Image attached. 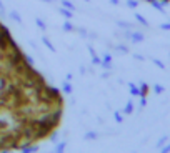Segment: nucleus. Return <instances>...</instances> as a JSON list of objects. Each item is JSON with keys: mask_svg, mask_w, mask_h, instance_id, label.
Returning <instances> with one entry per match:
<instances>
[{"mask_svg": "<svg viewBox=\"0 0 170 153\" xmlns=\"http://www.w3.org/2000/svg\"><path fill=\"white\" fill-rule=\"evenodd\" d=\"M98 136V133L97 132H87L85 135H83V138L87 140V142H90V140H95Z\"/></svg>", "mask_w": 170, "mask_h": 153, "instance_id": "dca6fc26", "label": "nucleus"}, {"mask_svg": "<svg viewBox=\"0 0 170 153\" xmlns=\"http://www.w3.org/2000/svg\"><path fill=\"white\" fill-rule=\"evenodd\" d=\"M79 33L82 37H88V33H87V30H85V29H79Z\"/></svg>", "mask_w": 170, "mask_h": 153, "instance_id": "72a5a7b5", "label": "nucleus"}, {"mask_svg": "<svg viewBox=\"0 0 170 153\" xmlns=\"http://www.w3.org/2000/svg\"><path fill=\"white\" fill-rule=\"evenodd\" d=\"M127 7L128 8H137L138 7V0H127Z\"/></svg>", "mask_w": 170, "mask_h": 153, "instance_id": "393cba45", "label": "nucleus"}, {"mask_svg": "<svg viewBox=\"0 0 170 153\" xmlns=\"http://www.w3.org/2000/svg\"><path fill=\"white\" fill-rule=\"evenodd\" d=\"M115 50H117V52H120V54H128V52H130V50H128V47H125L123 43L115 45Z\"/></svg>", "mask_w": 170, "mask_h": 153, "instance_id": "2eb2a0df", "label": "nucleus"}, {"mask_svg": "<svg viewBox=\"0 0 170 153\" xmlns=\"http://www.w3.org/2000/svg\"><path fill=\"white\" fill-rule=\"evenodd\" d=\"M42 42L45 43V47H47V48L50 50V52H55V47H54V43L50 42V38H48V37H45V35H44V37H42Z\"/></svg>", "mask_w": 170, "mask_h": 153, "instance_id": "9b49d317", "label": "nucleus"}, {"mask_svg": "<svg viewBox=\"0 0 170 153\" xmlns=\"http://www.w3.org/2000/svg\"><path fill=\"white\" fill-rule=\"evenodd\" d=\"M62 29L65 30V32H73L75 30V27H73L70 22H63V25H62Z\"/></svg>", "mask_w": 170, "mask_h": 153, "instance_id": "6ab92c4d", "label": "nucleus"}, {"mask_svg": "<svg viewBox=\"0 0 170 153\" xmlns=\"http://www.w3.org/2000/svg\"><path fill=\"white\" fill-rule=\"evenodd\" d=\"M8 17H10V18H12V20H15V22H17V23H18V25H22V23H23V20H22V17H20V14H18V12H17V10H12V12H10V14H8Z\"/></svg>", "mask_w": 170, "mask_h": 153, "instance_id": "0eeeda50", "label": "nucleus"}, {"mask_svg": "<svg viewBox=\"0 0 170 153\" xmlns=\"http://www.w3.org/2000/svg\"><path fill=\"white\" fill-rule=\"evenodd\" d=\"M12 128H14V120H12L10 115H7V113L0 115V133L10 132Z\"/></svg>", "mask_w": 170, "mask_h": 153, "instance_id": "f257e3e1", "label": "nucleus"}, {"mask_svg": "<svg viewBox=\"0 0 170 153\" xmlns=\"http://www.w3.org/2000/svg\"><path fill=\"white\" fill-rule=\"evenodd\" d=\"M7 85H8V80L5 78L4 75H0V96H4L5 90H7Z\"/></svg>", "mask_w": 170, "mask_h": 153, "instance_id": "423d86ee", "label": "nucleus"}, {"mask_svg": "<svg viewBox=\"0 0 170 153\" xmlns=\"http://www.w3.org/2000/svg\"><path fill=\"white\" fill-rule=\"evenodd\" d=\"M20 148H22L25 153H30V151H35L37 146H35V145H32V146H30V145H25V146H20Z\"/></svg>", "mask_w": 170, "mask_h": 153, "instance_id": "a878e982", "label": "nucleus"}, {"mask_svg": "<svg viewBox=\"0 0 170 153\" xmlns=\"http://www.w3.org/2000/svg\"><path fill=\"white\" fill-rule=\"evenodd\" d=\"M160 151H162V153H168L170 151V143H165V145L160 148Z\"/></svg>", "mask_w": 170, "mask_h": 153, "instance_id": "c85d7f7f", "label": "nucleus"}, {"mask_svg": "<svg viewBox=\"0 0 170 153\" xmlns=\"http://www.w3.org/2000/svg\"><path fill=\"white\" fill-rule=\"evenodd\" d=\"M160 2H162V5H167L170 2V0H160Z\"/></svg>", "mask_w": 170, "mask_h": 153, "instance_id": "4c0bfd02", "label": "nucleus"}, {"mask_svg": "<svg viewBox=\"0 0 170 153\" xmlns=\"http://www.w3.org/2000/svg\"><path fill=\"white\" fill-rule=\"evenodd\" d=\"M65 148H67V142H60V143H57V146H55V151L62 153Z\"/></svg>", "mask_w": 170, "mask_h": 153, "instance_id": "4be33fe9", "label": "nucleus"}, {"mask_svg": "<svg viewBox=\"0 0 170 153\" xmlns=\"http://www.w3.org/2000/svg\"><path fill=\"white\" fill-rule=\"evenodd\" d=\"M167 142H168V136H167V135H163L162 138H159V142H157V148H162V146L165 145Z\"/></svg>", "mask_w": 170, "mask_h": 153, "instance_id": "5701e85b", "label": "nucleus"}, {"mask_svg": "<svg viewBox=\"0 0 170 153\" xmlns=\"http://www.w3.org/2000/svg\"><path fill=\"white\" fill-rule=\"evenodd\" d=\"M50 142H52V143H58V133H57V132L50 133Z\"/></svg>", "mask_w": 170, "mask_h": 153, "instance_id": "cd10ccee", "label": "nucleus"}, {"mask_svg": "<svg viewBox=\"0 0 170 153\" xmlns=\"http://www.w3.org/2000/svg\"><path fill=\"white\" fill-rule=\"evenodd\" d=\"M40 2H45V4H48V2H50V0H40Z\"/></svg>", "mask_w": 170, "mask_h": 153, "instance_id": "58836bf2", "label": "nucleus"}, {"mask_svg": "<svg viewBox=\"0 0 170 153\" xmlns=\"http://www.w3.org/2000/svg\"><path fill=\"white\" fill-rule=\"evenodd\" d=\"M63 92H65L67 95H70V93H72V83L67 82V80L63 82Z\"/></svg>", "mask_w": 170, "mask_h": 153, "instance_id": "412c9836", "label": "nucleus"}, {"mask_svg": "<svg viewBox=\"0 0 170 153\" xmlns=\"http://www.w3.org/2000/svg\"><path fill=\"white\" fill-rule=\"evenodd\" d=\"M110 2H112L113 5H120V0H110Z\"/></svg>", "mask_w": 170, "mask_h": 153, "instance_id": "c9c22d12", "label": "nucleus"}, {"mask_svg": "<svg viewBox=\"0 0 170 153\" xmlns=\"http://www.w3.org/2000/svg\"><path fill=\"white\" fill-rule=\"evenodd\" d=\"M35 23H37V27H39L42 32H45V30H47V23H45L42 18H35Z\"/></svg>", "mask_w": 170, "mask_h": 153, "instance_id": "4468645a", "label": "nucleus"}, {"mask_svg": "<svg viewBox=\"0 0 170 153\" xmlns=\"http://www.w3.org/2000/svg\"><path fill=\"white\" fill-rule=\"evenodd\" d=\"M168 55H170V54H168Z\"/></svg>", "mask_w": 170, "mask_h": 153, "instance_id": "79ce46f5", "label": "nucleus"}, {"mask_svg": "<svg viewBox=\"0 0 170 153\" xmlns=\"http://www.w3.org/2000/svg\"><path fill=\"white\" fill-rule=\"evenodd\" d=\"M153 92H155L157 95H160V93H163V92H165V87H163V85H160V83H155V85H153Z\"/></svg>", "mask_w": 170, "mask_h": 153, "instance_id": "aec40b11", "label": "nucleus"}, {"mask_svg": "<svg viewBox=\"0 0 170 153\" xmlns=\"http://www.w3.org/2000/svg\"><path fill=\"white\" fill-rule=\"evenodd\" d=\"M80 73H82V75L85 73V67H83V65H80Z\"/></svg>", "mask_w": 170, "mask_h": 153, "instance_id": "e433bc0d", "label": "nucleus"}, {"mask_svg": "<svg viewBox=\"0 0 170 153\" xmlns=\"http://www.w3.org/2000/svg\"><path fill=\"white\" fill-rule=\"evenodd\" d=\"M60 4L63 5L65 8H70L72 12H75V5H73L72 2H69V0H60Z\"/></svg>", "mask_w": 170, "mask_h": 153, "instance_id": "f3484780", "label": "nucleus"}, {"mask_svg": "<svg viewBox=\"0 0 170 153\" xmlns=\"http://www.w3.org/2000/svg\"><path fill=\"white\" fill-rule=\"evenodd\" d=\"M113 120H115L117 123H122V121H123V117L119 113V112H113Z\"/></svg>", "mask_w": 170, "mask_h": 153, "instance_id": "bb28decb", "label": "nucleus"}, {"mask_svg": "<svg viewBox=\"0 0 170 153\" xmlns=\"http://www.w3.org/2000/svg\"><path fill=\"white\" fill-rule=\"evenodd\" d=\"M102 67L107 68V70L112 68V55H110V54H105L104 57H102Z\"/></svg>", "mask_w": 170, "mask_h": 153, "instance_id": "20e7f679", "label": "nucleus"}, {"mask_svg": "<svg viewBox=\"0 0 170 153\" xmlns=\"http://www.w3.org/2000/svg\"><path fill=\"white\" fill-rule=\"evenodd\" d=\"M128 90H130V93L134 96H140V87L134 85V83H128Z\"/></svg>", "mask_w": 170, "mask_h": 153, "instance_id": "9d476101", "label": "nucleus"}, {"mask_svg": "<svg viewBox=\"0 0 170 153\" xmlns=\"http://www.w3.org/2000/svg\"><path fill=\"white\" fill-rule=\"evenodd\" d=\"M148 90H150V87H148L145 82H142V83H140V96H147Z\"/></svg>", "mask_w": 170, "mask_h": 153, "instance_id": "ddd939ff", "label": "nucleus"}, {"mask_svg": "<svg viewBox=\"0 0 170 153\" xmlns=\"http://www.w3.org/2000/svg\"><path fill=\"white\" fill-rule=\"evenodd\" d=\"M23 60H25L29 65H33V58L30 57V55H23Z\"/></svg>", "mask_w": 170, "mask_h": 153, "instance_id": "c756f323", "label": "nucleus"}, {"mask_svg": "<svg viewBox=\"0 0 170 153\" xmlns=\"http://www.w3.org/2000/svg\"><path fill=\"white\" fill-rule=\"evenodd\" d=\"M88 52H90V55H92V63L94 65H102V58H98V55H97V52L94 50V47L88 45Z\"/></svg>", "mask_w": 170, "mask_h": 153, "instance_id": "39448f33", "label": "nucleus"}, {"mask_svg": "<svg viewBox=\"0 0 170 153\" xmlns=\"http://www.w3.org/2000/svg\"><path fill=\"white\" fill-rule=\"evenodd\" d=\"M134 58H135V60H138V62H144L145 60V57H144V55H140V54H134Z\"/></svg>", "mask_w": 170, "mask_h": 153, "instance_id": "7c9ffc66", "label": "nucleus"}, {"mask_svg": "<svg viewBox=\"0 0 170 153\" xmlns=\"http://www.w3.org/2000/svg\"><path fill=\"white\" fill-rule=\"evenodd\" d=\"M58 12H60V15H63V17H65V18H72V17H73V12L70 10V8L60 7V8H58Z\"/></svg>", "mask_w": 170, "mask_h": 153, "instance_id": "1a4fd4ad", "label": "nucleus"}, {"mask_svg": "<svg viewBox=\"0 0 170 153\" xmlns=\"http://www.w3.org/2000/svg\"><path fill=\"white\" fill-rule=\"evenodd\" d=\"M122 112L125 115H132V113H134V102H132V100H128V102H127V105H125V108H123Z\"/></svg>", "mask_w": 170, "mask_h": 153, "instance_id": "6e6552de", "label": "nucleus"}, {"mask_svg": "<svg viewBox=\"0 0 170 153\" xmlns=\"http://www.w3.org/2000/svg\"><path fill=\"white\" fill-rule=\"evenodd\" d=\"M50 2H55V0H50Z\"/></svg>", "mask_w": 170, "mask_h": 153, "instance_id": "a19ab883", "label": "nucleus"}, {"mask_svg": "<svg viewBox=\"0 0 170 153\" xmlns=\"http://www.w3.org/2000/svg\"><path fill=\"white\" fill-rule=\"evenodd\" d=\"M130 40L134 43H142L145 40V35L142 32H130Z\"/></svg>", "mask_w": 170, "mask_h": 153, "instance_id": "7ed1b4c3", "label": "nucleus"}, {"mask_svg": "<svg viewBox=\"0 0 170 153\" xmlns=\"http://www.w3.org/2000/svg\"><path fill=\"white\" fill-rule=\"evenodd\" d=\"M135 18H137V22H138L140 25H144V27H148V25H150V23L147 22V18H145L142 14H135Z\"/></svg>", "mask_w": 170, "mask_h": 153, "instance_id": "f8f14e48", "label": "nucleus"}, {"mask_svg": "<svg viewBox=\"0 0 170 153\" xmlns=\"http://www.w3.org/2000/svg\"><path fill=\"white\" fill-rule=\"evenodd\" d=\"M150 60H152V63H153V65H157V67H159L160 70H165V63H163L162 60H159V58H150Z\"/></svg>", "mask_w": 170, "mask_h": 153, "instance_id": "a211bd4d", "label": "nucleus"}, {"mask_svg": "<svg viewBox=\"0 0 170 153\" xmlns=\"http://www.w3.org/2000/svg\"><path fill=\"white\" fill-rule=\"evenodd\" d=\"M117 25L119 27H122V29H134V23H128V22H117Z\"/></svg>", "mask_w": 170, "mask_h": 153, "instance_id": "b1692460", "label": "nucleus"}, {"mask_svg": "<svg viewBox=\"0 0 170 153\" xmlns=\"http://www.w3.org/2000/svg\"><path fill=\"white\" fill-rule=\"evenodd\" d=\"M145 105H147V98H145V96H140V107L144 108Z\"/></svg>", "mask_w": 170, "mask_h": 153, "instance_id": "2f4dec72", "label": "nucleus"}, {"mask_svg": "<svg viewBox=\"0 0 170 153\" xmlns=\"http://www.w3.org/2000/svg\"><path fill=\"white\" fill-rule=\"evenodd\" d=\"M145 2H148V4L152 5V7L155 8L157 12H160V14H165V7L162 5V2H160V0H145Z\"/></svg>", "mask_w": 170, "mask_h": 153, "instance_id": "f03ea898", "label": "nucleus"}, {"mask_svg": "<svg viewBox=\"0 0 170 153\" xmlns=\"http://www.w3.org/2000/svg\"><path fill=\"white\" fill-rule=\"evenodd\" d=\"M2 103H4V100H0V107H2Z\"/></svg>", "mask_w": 170, "mask_h": 153, "instance_id": "ea45409f", "label": "nucleus"}, {"mask_svg": "<svg viewBox=\"0 0 170 153\" xmlns=\"http://www.w3.org/2000/svg\"><path fill=\"white\" fill-rule=\"evenodd\" d=\"M160 29L162 30H170V23H162L160 25Z\"/></svg>", "mask_w": 170, "mask_h": 153, "instance_id": "f704fd0d", "label": "nucleus"}, {"mask_svg": "<svg viewBox=\"0 0 170 153\" xmlns=\"http://www.w3.org/2000/svg\"><path fill=\"white\" fill-rule=\"evenodd\" d=\"M0 14L5 15V5H4V2H2V0H0Z\"/></svg>", "mask_w": 170, "mask_h": 153, "instance_id": "473e14b6", "label": "nucleus"}]
</instances>
